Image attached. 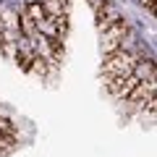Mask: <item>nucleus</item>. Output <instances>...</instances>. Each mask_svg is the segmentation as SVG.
<instances>
[{
    "mask_svg": "<svg viewBox=\"0 0 157 157\" xmlns=\"http://www.w3.org/2000/svg\"><path fill=\"white\" fill-rule=\"evenodd\" d=\"M136 68V58L126 47L105 52V73L107 76H131Z\"/></svg>",
    "mask_w": 157,
    "mask_h": 157,
    "instance_id": "f257e3e1",
    "label": "nucleus"
},
{
    "mask_svg": "<svg viewBox=\"0 0 157 157\" xmlns=\"http://www.w3.org/2000/svg\"><path fill=\"white\" fill-rule=\"evenodd\" d=\"M105 3H107V0H89V6L94 8V11H97V8H100V6H105Z\"/></svg>",
    "mask_w": 157,
    "mask_h": 157,
    "instance_id": "f03ea898",
    "label": "nucleus"
}]
</instances>
